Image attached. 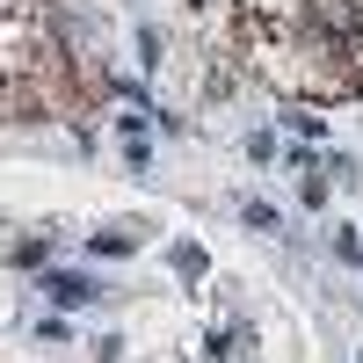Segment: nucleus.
<instances>
[{
	"instance_id": "obj_1",
	"label": "nucleus",
	"mask_w": 363,
	"mask_h": 363,
	"mask_svg": "<svg viewBox=\"0 0 363 363\" xmlns=\"http://www.w3.org/2000/svg\"><path fill=\"white\" fill-rule=\"evenodd\" d=\"M51 298H58V306H87L95 284H87V277H51Z\"/></svg>"
},
{
	"instance_id": "obj_2",
	"label": "nucleus",
	"mask_w": 363,
	"mask_h": 363,
	"mask_svg": "<svg viewBox=\"0 0 363 363\" xmlns=\"http://www.w3.org/2000/svg\"><path fill=\"white\" fill-rule=\"evenodd\" d=\"M356 22H363V8H356Z\"/></svg>"
}]
</instances>
